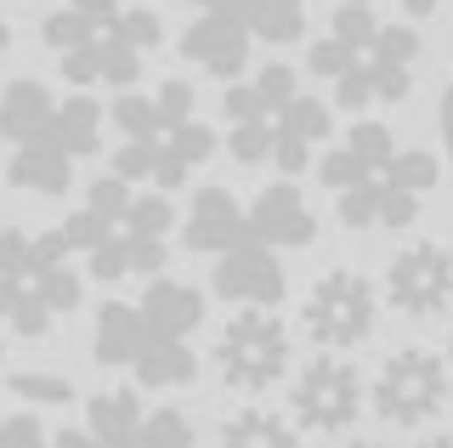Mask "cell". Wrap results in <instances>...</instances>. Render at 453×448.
<instances>
[{"mask_svg": "<svg viewBox=\"0 0 453 448\" xmlns=\"http://www.w3.org/2000/svg\"><path fill=\"white\" fill-rule=\"evenodd\" d=\"M318 182L334 199V221L351 233H408L419 221L442 165L425 148H396L391 125L357 120L318 153Z\"/></svg>", "mask_w": 453, "mask_h": 448, "instance_id": "1", "label": "cell"}, {"mask_svg": "<svg viewBox=\"0 0 453 448\" xmlns=\"http://www.w3.org/2000/svg\"><path fill=\"white\" fill-rule=\"evenodd\" d=\"M176 205L170 193L131 188L119 176L85 182V199L63 216V244L96 284H131V278H159L170 267V233H176Z\"/></svg>", "mask_w": 453, "mask_h": 448, "instance_id": "2", "label": "cell"}, {"mask_svg": "<svg viewBox=\"0 0 453 448\" xmlns=\"http://www.w3.org/2000/svg\"><path fill=\"white\" fill-rule=\"evenodd\" d=\"M221 143L238 165H273L295 182L334 143V108L311 97L289 63H261L221 91Z\"/></svg>", "mask_w": 453, "mask_h": 448, "instance_id": "3", "label": "cell"}, {"mask_svg": "<svg viewBox=\"0 0 453 448\" xmlns=\"http://www.w3.org/2000/svg\"><path fill=\"white\" fill-rule=\"evenodd\" d=\"M108 125L119 143L108 153V176L131 182V188L176 193L188 188L198 165H210L221 136L198 120V97L188 80H159L153 91H119L108 108Z\"/></svg>", "mask_w": 453, "mask_h": 448, "instance_id": "4", "label": "cell"}, {"mask_svg": "<svg viewBox=\"0 0 453 448\" xmlns=\"http://www.w3.org/2000/svg\"><path fill=\"white\" fill-rule=\"evenodd\" d=\"M419 58H425V40L414 23L374 18V6H334L329 29L306 51V68L318 86H329V103L363 114L374 103L386 108L408 103Z\"/></svg>", "mask_w": 453, "mask_h": 448, "instance_id": "5", "label": "cell"}, {"mask_svg": "<svg viewBox=\"0 0 453 448\" xmlns=\"http://www.w3.org/2000/svg\"><path fill=\"white\" fill-rule=\"evenodd\" d=\"M40 40L74 91H136L148 58L165 46V18L136 0H63Z\"/></svg>", "mask_w": 453, "mask_h": 448, "instance_id": "6", "label": "cell"}, {"mask_svg": "<svg viewBox=\"0 0 453 448\" xmlns=\"http://www.w3.org/2000/svg\"><path fill=\"white\" fill-rule=\"evenodd\" d=\"M85 273L57 228H0V324L23 341L51 335L57 318L80 313Z\"/></svg>", "mask_w": 453, "mask_h": 448, "instance_id": "7", "label": "cell"}, {"mask_svg": "<svg viewBox=\"0 0 453 448\" xmlns=\"http://www.w3.org/2000/svg\"><path fill=\"white\" fill-rule=\"evenodd\" d=\"M210 363H216V375H221L226 391L261 398V391L283 386V375L295 369V335H289V324H283L278 313L238 306V313L216 329Z\"/></svg>", "mask_w": 453, "mask_h": 448, "instance_id": "8", "label": "cell"}, {"mask_svg": "<svg viewBox=\"0 0 453 448\" xmlns=\"http://www.w3.org/2000/svg\"><path fill=\"white\" fill-rule=\"evenodd\" d=\"M301 329L318 352L351 358L363 341H374L380 329V296L357 267H329L311 278L306 301H301Z\"/></svg>", "mask_w": 453, "mask_h": 448, "instance_id": "9", "label": "cell"}, {"mask_svg": "<svg viewBox=\"0 0 453 448\" xmlns=\"http://www.w3.org/2000/svg\"><path fill=\"white\" fill-rule=\"evenodd\" d=\"M368 409V381L351 358L318 352L289 381V420L311 437H346Z\"/></svg>", "mask_w": 453, "mask_h": 448, "instance_id": "10", "label": "cell"}, {"mask_svg": "<svg viewBox=\"0 0 453 448\" xmlns=\"http://www.w3.org/2000/svg\"><path fill=\"white\" fill-rule=\"evenodd\" d=\"M448 386H453L448 358L425 352V346H403V352H391L374 369V381H368V409L396 431H419L448 409Z\"/></svg>", "mask_w": 453, "mask_h": 448, "instance_id": "11", "label": "cell"}, {"mask_svg": "<svg viewBox=\"0 0 453 448\" xmlns=\"http://www.w3.org/2000/svg\"><path fill=\"white\" fill-rule=\"evenodd\" d=\"M386 306L408 324H431L453 313V244L414 239L386 261Z\"/></svg>", "mask_w": 453, "mask_h": 448, "instance_id": "12", "label": "cell"}, {"mask_svg": "<svg viewBox=\"0 0 453 448\" xmlns=\"http://www.w3.org/2000/svg\"><path fill=\"white\" fill-rule=\"evenodd\" d=\"M210 296L238 306H261V313H278L283 296H289V273H283V256L266 250L261 239H238L233 250H221L216 267H210Z\"/></svg>", "mask_w": 453, "mask_h": 448, "instance_id": "13", "label": "cell"}, {"mask_svg": "<svg viewBox=\"0 0 453 448\" xmlns=\"http://www.w3.org/2000/svg\"><path fill=\"white\" fill-rule=\"evenodd\" d=\"M176 51L188 58L198 74L210 80H244L250 74V58H255V40L244 29V18H233V12H198V18L181 29Z\"/></svg>", "mask_w": 453, "mask_h": 448, "instance_id": "14", "label": "cell"}, {"mask_svg": "<svg viewBox=\"0 0 453 448\" xmlns=\"http://www.w3.org/2000/svg\"><path fill=\"white\" fill-rule=\"evenodd\" d=\"M244 216H250V239H261L266 250H278V256L283 250H311L318 244V210H311V199L289 176L266 182V188L244 205Z\"/></svg>", "mask_w": 453, "mask_h": 448, "instance_id": "15", "label": "cell"}, {"mask_svg": "<svg viewBox=\"0 0 453 448\" xmlns=\"http://www.w3.org/2000/svg\"><path fill=\"white\" fill-rule=\"evenodd\" d=\"M181 250H193V256H210L216 261L221 250H233L238 239H250V216H244V205L233 199L226 188H193V199L188 210H181Z\"/></svg>", "mask_w": 453, "mask_h": 448, "instance_id": "16", "label": "cell"}, {"mask_svg": "<svg viewBox=\"0 0 453 448\" xmlns=\"http://www.w3.org/2000/svg\"><path fill=\"white\" fill-rule=\"evenodd\" d=\"M57 103L46 80L18 74L0 86V143L23 148V143H57Z\"/></svg>", "mask_w": 453, "mask_h": 448, "instance_id": "17", "label": "cell"}, {"mask_svg": "<svg viewBox=\"0 0 453 448\" xmlns=\"http://www.w3.org/2000/svg\"><path fill=\"white\" fill-rule=\"evenodd\" d=\"M136 313L142 324H148L153 335H165V341H193L198 329H204V290L188 284V278H148L136 296Z\"/></svg>", "mask_w": 453, "mask_h": 448, "instance_id": "18", "label": "cell"}, {"mask_svg": "<svg viewBox=\"0 0 453 448\" xmlns=\"http://www.w3.org/2000/svg\"><path fill=\"white\" fill-rule=\"evenodd\" d=\"M6 182L35 199H63L74 188V159H68L63 143H23L6 148Z\"/></svg>", "mask_w": 453, "mask_h": 448, "instance_id": "19", "label": "cell"}, {"mask_svg": "<svg viewBox=\"0 0 453 448\" xmlns=\"http://www.w3.org/2000/svg\"><path fill=\"white\" fill-rule=\"evenodd\" d=\"M148 346V324H142L136 301H103L91 318V358L103 369H131Z\"/></svg>", "mask_w": 453, "mask_h": 448, "instance_id": "20", "label": "cell"}, {"mask_svg": "<svg viewBox=\"0 0 453 448\" xmlns=\"http://www.w3.org/2000/svg\"><path fill=\"white\" fill-rule=\"evenodd\" d=\"M142 414H148V403H142L136 386H108V391H96V398H85L80 426L103 448H131L136 431H142Z\"/></svg>", "mask_w": 453, "mask_h": 448, "instance_id": "21", "label": "cell"}, {"mask_svg": "<svg viewBox=\"0 0 453 448\" xmlns=\"http://www.w3.org/2000/svg\"><path fill=\"white\" fill-rule=\"evenodd\" d=\"M216 448H301V426L266 403H244L221 420Z\"/></svg>", "mask_w": 453, "mask_h": 448, "instance_id": "22", "label": "cell"}, {"mask_svg": "<svg viewBox=\"0 0 453 448\" xmlns=\"http://www.w3.org/2000/svg\"><path fill=\"white\" fill-rule=\"evenodd\" d=\"M244 29L255 46H295L306 35V18H311V0H244Z\"/></svg>", "mask_w": 453, "mask_h": 448, "instance_id": "23", "label": "cell"}, {"mask_svg": "<svg viewBox=\"0 0 453 448\" xmlns=\"http://www.w3.org/2000/svg\"><path fill=\"white\" fill-rule=\"evenodd\" d=\"M103 125H108V114H103V103L96 97H63L57 103V143L68 148V159H91V153H103Z\"/></svg>", "mask_w": 453, "mask_h": 448, "instance_id": "24", "label": "cell"}, {"mask_svg": "<svg viewBox=\"0 0 453 448\" xmlns=\"http://www.w3.org/2000/svg\"><path fill=\"white\" fill-rule=\"evenodd\" d=\"M6 391L28 409H68L74 403V381L57 369H12L6 375Z\"/></svg>", "mask_w": 453, "mask_h": 448, "instance_id": "25", "label": "cell"}, {"mask_svg": "<svg viewBox=\"0 0 453 448\" xmlns=\"http://www.w3.org/2000/svg\"><path fill=\"white\" fill-rule=\"evenodd\" d=\"M193 443H198V431H193L188 409H176V403H159V409L142 414V431H136L131 448H193Z\"/></svg>", "mask_w": 453, "mask_h": 448, "instance_id": "26", "label": "cell"}, {"mask_svg": "<svg viewBox=\"0 0 453 448\" xmlns=\"http://www.w3.org/2000/svg\"><path fill=\"white\" fill-rule=\"evenodd\" d=\"M0 448H51V431L40 426L35 409L6 414V420H0Z\"/></svg>", "mask_w": 453, "mask_h": 448, "instance_id": "27", "label": "cell"}, {"mask_svg": "<svg viewBox=\"0 0 453 448\" xmlns=\"http://www.w3.org/2000/svg\"><path fill=\"white\" fill-rule=\"evenodd\" d=\"M436 136H442V148L453 159V86H442V97H436Z\"/></svg>", "mask_w": 453, "mask_h": 448, "instance_id": "28", "label": "cell"}, {"mask_svg": "<svg viewBox=\"0 0 453 448\" xmlns=\"http://www.w3.org/2000/svg\"><path fill=\"white\" fill-rule=\"evenodd\" d=\"M51 448H103V443H96L85 426H63V431L51 437Z\"/></svg>", "mask_w": 453, "mask_h": 448, "instance_id": "29", "label": "cell"}, {"mask_svg": "<svg viewBox=\"0 0 453 448\" xmlns=\"http://www.w3.org/2000/svg\"><path fill=\"white\" fill-rule=\"evenodd\" d=\"M396 6H403V18H419V23H425L436 6H448V0H396Z\"/></svg>", "mask_w": 453, "mask_h": 448, "instance_id": "30", "label": "cell"}, {"mask_svg": "<svg viewBox=\"0 0 453 448\" xmlns=\"http://www.w3.org/2000/svg\"><path fill=\"white\" fill-rule=\"evenodd\" d=\"M188 6H198V12H233V18H238L244 0H188Z\"/></svg>", "mask_w": 453, "mask_h": 448, "instance_id": "31", "label": "cell"}, {"mask_svg": "<svg viewBox=\"0 0 453 448\" xmlns=\"http://www.w3.org/2000/svg\"><path fill=\"white\" fill-rule=\"evenodd\" d=\"M414 448H453V431H431V437H419Z\"/></svg>", "mask_w": 453, "mask_h": 448, "instance_id": "32", "label": "cell"}, {"mask_svg": "<svg viewBox=\"0 0 453 448\" xmlns=\"http://www.w3.org/2000/svg\"><path fill=\"white\" fill-rule=\"evenodd\" d=\"M6 51H12V23H6V12H0V63H6Z\"/></svg>", "mask_w": 453, "mask_h": 448, "instance_id": "33", "label": "cell"}, {"mask_svg": "<svg viewBox=\"0 0 453 448\" xmlns=\"http://www.w3.org/2000/svg\"><path fill=\"white\" fill-rule=\"evenodd\" d=\"M340 448H386V443H374V437H346Z\"/></svg>", "mask_w": 453, "mask_h": 448, "instance_id": "34", "label": "cell"}, {"mask_svg": "<svg viewBox=\"0 0 453 448\" xmlns=\"http://www.w3.org/2000/svg\"><path fill=\"white\" fill-rule=\"evenodd\" d=\"M340 6H374V0H340Z\"/></svg>", "mask_w": 453, "mask_h": 448, "instance_id": "35", "label": "cell"}, {"mask_svg": "<svg viewBox=\"0 0 453 448\" xmlns=\"http://www.w3.org/2000/svg\"><path fill=\"white\" fill-rule=\"evenodd\" d=\"M448 375H453V335H448Z\"/></svg>", "mask_w": 453, "mask_h": 448, "instance_id": "36", "label": "cell"}, {"mask_svg": "<svg viewBox=\"0 0 453 448\" xmlns=\"http://www.w3.org/2000/svg\"><path fill=\"white\" fill-rule=\"evenodd\" d=\"M0 363H6V346H0Z\"/></svg>", "mask_w": 453, "mask_h": 448, "instance_id": "37", "label": "cell"}]
</instances>
